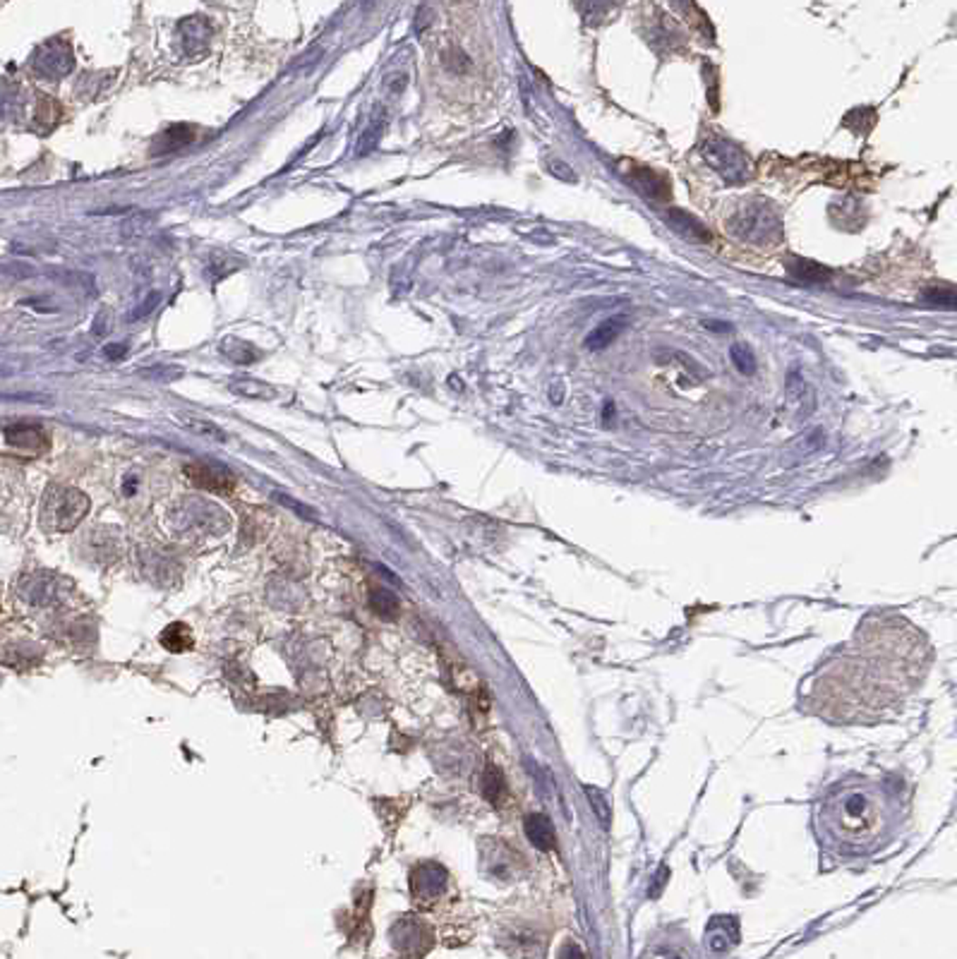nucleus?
Here are the masks:
<instances>
[{"mask_svg": "<svg viewBox=\"0 0 957 959\" xmlns=\"http://www.w3.org/2000/svg\"><path fill=\"white\" fill-rule=\"evenodd\" d=\"M109 332H111V312L102 310L99 315H96L94 326H92V334H94L96 338H103Z\"/></svg>", "mask_w": 957, "mask_h": 959, "instance_id": "35", "label": "nucleus"}, {"mask_svg": "<svg viewBox=\"0 0 957 959\" xmlns=\"http://www.w3.org/2000/svg\"><path fill=\"white\" fill-rule=\"evenodd\" d=\"M665 223L674 230V233H677L679 237H684L686 243L706 245V243H710V237H713L710 236V230L706 228V223L684 209H667Z\"/></svg>", "mask_w": 957, "mask_h": 959, "instance_id": "10", "label": "nucleus"}, {"mask_svg": "<svg viewBox=\"0 0 957 959\" xmlns=\"http://www.w3.org/2000/svg\"><path fill=\"white\" fill-rule=\"evenodd\" d=\"M482 794H485V799L492 801V804H499V801H502L504 777L502 772L497 770L495 765H488V770L482 775Z\"/></svg>", "mask_w": 957, "mask_h": 959, "instance_id": "28", "label": "nucleus"}, {"mask_svg": "<svg viewBox=\"0 0 957 959\" xmlns=\"http://www.w3.org/2000/svg\"><path fill=\"white\" fill-rule=\"evenodd\" d=\"M701 154L710 169L730 183H741L751 176V159L747 151L722 135H710L701 147Z\"/></svg>", "mask_w": 957, "mask_h": 959, "instance_id": "4", "label": "nucleus"}, {"mask_svg": "<svg viewBox=\"0 0 957 959\" xmlns=\"http://www.w3.org/2000/svg\"><path fill=\"white\" fill-rule=\"evenodd\" d=\"M392 943H394V947L403 957L420 959L428 954L435 938H432V931L428 928V924H422L420 919H403L394 925Z\"/></svg>", "mask_w": 957, "mask_h": 959, "instance_id": "7", "label": "nucleus"}, {"mask_svg": "<svg viewBox=\"0 0 957 959\" xmlns=\"http://www.w3.org/2000/svg\"><path fill=\"white\" fill-rule=\"evenodd\" d=\"M140 377L151 379V382H157V384H173V382L185 377V370L180 365H157L140 372Z\"/></svg>", "mask_w": 957, "mask_h": 959, "instance_id": "29", "label": "nucleus"}, {"mask_svg": "<svg viewBox=\"0 0 957 959\" xmlns=\"http://www.w3.org/2000/svg\"><path fill=\"white\" fill-rule=\"evenodd\" d=\"M703 326H706L708 332H720V334L732 332V325H727V322H715V319H710V322H703Z\"/></svg>", "mask_w": 957, "mask_h": 959, "instance_id": "42", "label": "nucleus"}, {"mask_svg": "<svg viewBox=\"0 0 957 959\" xmlns=\"http://www.w3.org/2000/svg\"><path fill=\"white\" fill-rule=\"evenodd\" d=\"M185 478L190 480L195 487H199V489L217 494H228L236 487V475L231 470H226L221 466H211V463H188L185 466Z\"/></svg>", "mask_w": 957, "mask_h": 959, "instance_id": "8", "label": "nucleus"}, {"mask_svg": "<svg viewBox=\"0 0 957 959\" xmlns=\"http://www.w3.org/2000/svg\"><path fill=\"white\" fill-rule=\"evenodd\" d=\"M730 360H732V365L737 367L741 374H747V377H751V374L756 372V367H759V363H756V353L751 351L747 344L730 345Z\"/></svg>", "mask_w": 957, "mask_h": 959, "instance_id": "27", "label": "nucleus"}, {"mask_svg": "<svg viewBox=\"0 0 957 959\" xmlns=\"http://www.w3.org/2000/svg\"><path fill=\"white\" fill-rule=\"evenodd\" d=\"M830 828L852 845H862L876 838L883 828V806L876 791L845 789L833 794L826 806Z\"/></svg>", "mask_w": 957, "mask_h": 959, "instance_id": "1", "label": "nucleus"}, {"mask_svg": "<svg viewBox=\"0 0 957 959\" xmlns=\"http://www.w3.org/2000/svg\"><path fill=\"white\" fill-rule=\"evenodd\" d=\"M922 300L931 307H943V310H955L957 297L955 288L952 286H929L926 291L922 293Z\"/></svg>", "mask_w": 957, "mask_h": 959, "instance_id": "26", "label": "nucleus"}, {"mask_svg": "<svg viewBox=\"0 0 957 959\" xmlns=\"http://www.w3.org/2000/svg\"><path fill=\"white\" fill-rule=\"evenodd\" d=\"M730 230L734 236L741 237L744 243L768 245L778 243L782 237V223L778 211L763 199L749 202L744 209H740L730 221Z\"/></svg>", "mask_w": 957, "mask_h": 959, "instance_id": "3", "label": "nucleus"}, {"mask_svg": "<svg viewBox=\"0 0 957 959\" xmlns=\"http://www.w3.org/2000/svg\"><path fill=\"white\" fill-rule=\"evenodd\" d=\"M499 945L507 950L511 959H545L547 938L530 925H507L499 933Z\"/></svg>", "mask_w": 957, "mask_h": 959, "instance_id": "6", "label": "nucleus"}, {"mask_svg": "<svg viewBox=\"0 0 957 959\" xmlns=\"http://www.w3.org/2000/svg\"><path fill=\"white\" fill-rule=\"evenodd\" d=\"M228 389H231L236 396H243V399L252 401H272L279 396V392H276L272 384L257 382V379H231Z\"/></svg>", "mask_w": 957, "mask_h": 959, "instance_id": "21", "label": "nucleus"}, {"mask_svg": "<svg viewBox=\"0 0 957 959\" xmlns=\"http://www.w3.org/2000/svg\"><path fill=\"white\" fill-rule=\"evenodd\" d=\"M122 355H128V345H125V344L106 345V358H109V360H121Z\"/></svg>", "mask_w": 957, "mask_h": 959, "instance_id": "41", "label": "nucleus"}, {"mask_svg": "<svg viewBox=\"0 0 957 959\" xmlns=\"http://www.w3.org/2000/svg\"><path fill=\"white\" fill-rule=\"evenodd\" d=\"M374 609H377L384 619H392V616L399 612V605H396L394 595L387 593V590H377V595H374Z\"/></svg>", "mask_w": 957, "mask_h": 959, "instance_id": "32", "label": "nucleus"}, {"mask_svg": "<svg viewBox=\"0 0 957 959\" xmlns=\"http://www.w3.org/2000/svg\"><path fill=\"white\" fill-rule=\"evenodd\" d=\"M240 264H243V259L236 257V255H228V252H214L209 259V274L214 278H221V276H228V274H233V271L238 269Z\"/></svg>", "mask_w": 957, "mask_h": 959, "instance_id": "30", "label": "nucleus"}, {"mask_svg": "<svg viewBox=\"0 0 957 959\" xmlns=\"http://www.w3.org/2000/svg\"><path fill=\"white\" fill-rule=\"evenodd\" d=\"M629 176V180H632L633 188L641 192V195L645 197H652V199H665L667 192H670V188H667V180L660 173H655V170H648V169H638L636 173H626Z\"/></svg>", "mask_w": 957, "mask_h": 959, "instance_id": "20", "label": "nucleus"}, {"mask_svg": "<svg viewBox=\"0 0 957 959\" xmlns=\"http://www.w3.org/2000/svg\"><path fill=\"white\" fill-rule=\"evenodd\" d=\"M0 399H5V401H41V403H46V401H51L48 396H39V393H0Z\"/></svg>", "mask_w": 957, "mask_h": 959, "instance_id": "39", "label": "nucleus"}, {"mask_svg": "<svg viewBox=\"0 0 957 959\" xmlns=\"http://www.w3.org/2000/svg\"><path fill=\"white\" fill-rule=\"evenodd\" d=\"M151 223H154V217H147V214H135V217H130L128 221L122 223V236L125 237H140L144 236V230L150 228Z\"/></svg>", "mask_w": 957, "mask_h": 959, "instance_id": "31", "label": "nucleus"}, {"mask_svg": "<svg viewBox=\"0 0 957 959\" xmlns=\"http://www.w3.org/2000/svg\"><path fill=\"white\" fill-rule=\"evenodd\" d=\"M444 63H447V65L451 70H456V73H466V70L470 68L469 55L461 53L459 48H451V51H447V53H444Z\"/></svg>", "mask_w": 957, "mask_h": 959, "instance_id": "34", "label": "nucleus"}, {"mask_svg": "<svg viewBox=\"0 0 957 959\" xmlns=\"http://www.w3.org/2000/svg\"><path fill=\"white\" fill-rule=\"evenodd\" d=\"M195 140H198V128H195V125H185V122H178V125H170V128L163 130L161 135H159L157 140H154V144H151V151H154L157 156L173 154V151L188 147V144L195 142Z\"/></svg>", "mask_w": 957, "mask_h": 959, "instance_id": "13", "label": "nucleus"}, {"mask_svg": "<svg viewBox=\"0 0 957 959\" xmlns=\"http://www.w3.org/2000/svg\"><path fill=\"white\" fill-rule=\"evenodd\" d=\"M163 648L170 650V653H183V650L192 648V631L190 626L185 624H170L166 631L161 634Z\"/></svg>", "mask_w": 957, "mask_h": 959, "instance_id": "25", "label": "nucleus"}, {"mask_svg": "<svg viewBox=\"0 0 957 959\" xmlns=\"http://www.w3.org/2000/svg\"><path fill=\"white\" fill-rule=\"evenodd\" d=\"M63 118V106L55 102L53 96L39 94L36 96V106L34 115H32V130L39 132V135H48L51 130L61 122Z\"/></svg>", "mask_w": 957, "mask_h": 959, "instance_id": "16", "label": "nucleus"}, {"mask_svg": "<svg viewBox=\"0 0 957 959\" xmlns=\"http://www.w3.org/2000/svg\"><path fill=\"white\" fill-rule=\"evenodd\" d=\"M24 111V96L20 84L0 80V122H14Z\"/></svg>", "mask_w": 957, "mask_h": 959, "instance_id": "19", "label": "nucleus"}, {"mask_svg": "<svg viewBox=\"0 0 957 959\" xmlns=\"http://www.w3.org/2000/svg\"><path fill=\"white\" fill-rule=\"evenodd\" d=\"M274 499L281 501V504H285V507H291L293 511H298V514L307 516V518H313V511L307 507H303V504H298V501H293L291 497H285V494H274Z\"/></svg>", "mask_w": 957, "mask_h": 959, "instance_id": "37", "label": "nucleus"}, {"mask_svg": "<svg viewBox=\"0 0 957 959\" xmlns=\"http://www.w3.org/2000/svg\"><path fill=\"white\" fill-rule=\"evenodd\" d=\"M5 441L27 453H44L51 446V440L44 432V427L29 425V422H17V425L5 427Z\"/></svg>", "mask_w": 957, "mask_h": 959, "instance_id": "11", "label": "nucleus"}, {"mask_svg": "<svg viewBox=\"0 0 957 959\" xmlns=\"http://www.w3.org/2000/svg\"><path fill=\"white\" fill-rule=\"evenodd\" d=\"M89 511L87 494L75 487H48L41 504V526L48 533H68Z\"/></svg>", "mask_w": 957, "mask_h": 959, "instance_id": "2", "label": "nucleus"}, {"mask_svg": "<svg viewBox=\"0 0 957 959\" xmlns=\"http://www.w3.org/2000/svg\"><path fill=\"white\" fill-rule=\"evenodd\" d=\"M72 68H75L72 46H70V41L61 39V36L44 41L32 55V70L44 80H61L72 73Z\"/></svg>", "mask_w": 957, "mask_h": 959, "instance_id": "5", "label": "nucleus"}, {"mask_svg": "<svg viewBox=\"0 0 957 959\" xmlns=\"http://www.w3.org/2000/svg\"><path fill=\"white\" fill-rule=\"evenodd\" d=\"M444 880H447V876H444V871H441L440 866H428V868H420L418 871V876H413V895L415 897H422V899H437L441 895V890H444Z\"/></svg>", "mask_w": 957, "mask_h": 959, "instance_id": "18", "label": "nucleus"}, {"mask_svg": "<svg viewBox=\"0 0 957 959\" xmlns=\"http://www.w3.org/2000/svg\"><path fill=\"white\" fill-rule=\"evenodd\" d=\"M178 422L183 427H188L190 432L199 434L204 440H214V441H226V432L217 422H211L207 418H198V415H190V412H178L176 415Z\"/></svg>", "mask_w": 957, "mask_h": 959, "instance_id": "22", "label": "nucleus"}, {"mask_svg": "<svg viewBox=\"0 0 957 959\" xmlns=\"http://www.w3.org/2000/svg\"><path fill=\"white\" fill-rule=\"evenodd\" d=\"M406 82H408L406 74H399V80H394V74H389V80H387L389 92H392V94H401V92L406 89Z\"/></svg>", "mask_w": 957, "mask_h": 959, "instance_id": "40", "label": "nucleus"}, {"mask_svg": "<svg viewBox=\"0 0 957 959\" xmlns=\"http://www.w3.org/2000/svg\"><path fill=\"white\" fill-rule=\"evenodd\" d=\"M559 959H585V954L576 943H564L559 950Z\"/></svg>", "mask_w": 957, "mask_h": 959, "instance_id": "38", "label": "nucleus"}, {"mask_svg": "<svg viewBox=\"0 0 957 959\" xmlns=\"http://www.w3.org/2000/svg\"><path fill=\"white\" fill-rule=\"evenodd\" d=\"M221 353L236 365H252V363L259 360L257 348L247 344V341H240V338H224L221 341Z\"/></svg>", "mask_w": 957, "mask_h": 959, "instance_id": "23", "label": "nucleus"}, {"mask_svg": "<svg viewBox=\"0 0 957 959\" xmlns=\"http://www.w3.org/2000/svg\"><path fill=\"white\" fill-rule=\"evenodd\" d=\"M159 303H161V295H159V293H150V297H147V300H144V303L140 305L135 312H132V319L147 317L150 312H154V307H157Z\"/></svg>", "mask_w": 957, "mask_h": 959, "instance_id": "36", "label": "nucleus"}, {"mask_svg": "<svg viewBox=\"0 0 957 959\" xmlns=\"http://www.w3.org/2000/svg\"><path fill=\"white\" fill-rule=\"evenodd\" d=\"M384 130H387V118H384V115L374 118V121L370 122L365 130H362V135L358 137V142H355V154L365 156V154H370V151H374L377 144H380L382 135H384Z\"/></svg>", "mask_w": 957, "mask_h": 959, "instance_id": "24", "label": "nucleus"}, {"mask_svg": "<svg viewBox=\"0 0 957 959\" xmlns=\"http://www.w3.org/2000/svg\"><path fill=\"white\" fill-rule=\"evenodd\" d=\"M804 396H807V382H804L799 372H792L788 377V399L797 406V403L804 401Z\"/></svg>", "mask_w": 957, "mask_h": 959, "instance_id": "33", "label": "nucleus"}, {"mask_svg": "<svg viewBox=\"0 0 957 959\" xmlns=\"http://www.w3.org/2000/svg\"><path fill=\"white\" fill-rule=\"evenodd\" d=\"M626 325H629V319L622 317V315L604 319V322H600V325L595 326L588 336H585L584 345L588 348V351H604V348H607V345H610L612 341L619 336V334L624 332Z\"/></svg>", "mask_w": 957, "mask_h": 959, "instance_id": "17", "label": "nucleus"}, {"mask_svg": "<svg viewBox=\"0 0 957 959\" xmlns=\"http://www.w3.org/2000/svg\"><path fill=\"white\" fill-rule=\"evenodd\" d=\"M788 271H789V276L797 278L799 284H807V286L828 284L830 276H833V271H830L828 266H823V264L814 262V259L795 257V255L788 259Z\"/></svg>", "mask_w": 957, "mask_h": 959, "instance_id": "14", "label": "nucleus"}, {"mask_svg": "<svg viewBox=\"0 0 957 959\" xmlns=\"http://www.w3.org/2000/svg\"><path fill=\"white\" fill-rule=\"evenodd\" d=\"M485 868L499 880L518 878L523 868V858L521 854H517L504 842H492V849H485Z\"/></svg>", "mask_w": 957, "mask_h": 959, "instance_id": "9", "label": "nucleus"}, {"mask_svg": "<svg viewBox=\"0 0 957 959\" xmlns=\"http://www.w3.org/2000/svg\"><path fill=\"white\" fill-rule=\"evenodd\" d=\"M523 828H526V835H528V839L537 849H557V835H555V828H552L550 818L547 816H543V813H530V816H526Z\"/></svg>", "mask_w": 957, "mask_h": 959, "instance_id": "15", "label": "nucleus"}, {"mask_svg": "<svg viewBox=\"0 0 957 959\" xmlns=\"http://www.w3.org/2000/svg\"><path fill=\"white\" fill-rule=\"evenodd\" d=\"M211 36H214V29L207 22V17H188V20L178 24V39H180L188 55L204 53L207 46H209Z\"/></svg>", "mask_w": 957, "mask_h": 959, "instance_id": "12", "label": "nucleus"}]
</instances>
